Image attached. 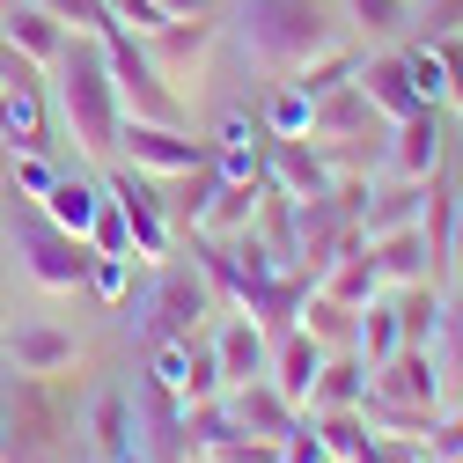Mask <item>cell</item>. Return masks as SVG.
Returning <instances> with one entry per match:
<instances>
[{
  "label": "cell",
  "instance_id": "6da1fadb",
  "mask_svg": "<svg viewBox=\"0 0 463 463\" xmlns=\"http://www.w3.org/2000/svg\"><path fill=\"white\" fill-rule=\"evenodd\" d=\"M52 96H60V118L74 126V147L89 162H118L126 103H118V81H110V60H103V37L96 30H74L67 52L52 60Z\"/></svg>",
  "mask_w": 463,
  "mask_h": 463
},
{
  "label": "cell",
  "instance_id": "7a4b0ae2",
  "mask_svg": "<svg viewBox=\"0 0 463 463\" xmlns=\"http://www.w3.org/2000/svg\"><path fill=\"white\" fill-rule=\"evenodd\" d=\"M243 44H250L258 67L295 74V67L317 60V52L345 44V30L331 15V0H243Z\"/></svg>",
  "mask_w": 463,
  "mask_h": 463
},
{
  "label": "cell",
  "instance_id": "3957f363",
  "mask_svg": "<svg viewBox=\"0 0 463 463\" xmlns=\"http://www.w3.org/2000/svg\"><path fill=\"white\" fill-rule=\"evenodd\" d=\"M8 243H15L23 272H30L37 287H52V295L81 287V279H89V258H96V250H89V236H67L60 221H44V213H37V199H23V206H15Z\"/></svg>",
  "mask_w": 463,
  "mask_h": 463
},
{
  "label": "cell",
  "instance_id": "277c9868",
  "mask_svg": "<svg viewBox=\"0 0 463 463\" xmlns=\"http://www.w3.org/2000/svg\"><path fill=\"white\" fill-rule=\"evenodd\" d=\"M118 162L140 177H184V169L213 162V147L192 126H155V118H126L118 126Z\"/></svg>",
  "mask_w": 463,
  "mask_h": 463
},
{
  "label": "cell",
  "instance_id": "5b68a950",
  "mask_svg": "<svg viewBox=\"0 0 463 463\" xmlns=\"http://www.w3.org/2000/svg\"><path fill=\"white\" fill-rule=\"evenodd\" d=\"M206 309H213V279H206L199 265H162L140 331H147V345H162V338H192Z\"/></svg>",
  "mask_w": 463,
  "mask_h": 463
},
{
  "label": "cell",
  "instance_id": "8992f818",
  "mask_svg": "<svg viewBox=\"0 0 463 463\" xmlns=\"http://www.w3.org/2000/svg\"><path fill=\"white\" fill-rule=\"evenodd\" d=\"M258 169H265V184L279 199H331L338 192V169H331L324 140H309V133H287V140L265 133V162Z\"/></svg>",
  "mask_w": 463,
  "mask_h": 463
},
{
  "label": "cell",
  "instance_id": "52a82bcc",
  "mask_svg": "<svg viewBox=\"0 0 463 463\" xmlns=\"http://www.w3.org/2000/svg\"><path fill=\"white\" fill-rule=\"evenodd\" d=\"M103 192L118 199V213H126V228H133V258H140V265H162L177 228H169V213H162L155 177H140V169H110V177H103Z\"/></svg>",
  "mask_w": 463,
  "mask_h": 463
},
{
  "label": "cell",
  "instance_id": "ba28073f",
  "mask_svg": "<svg viewBox=\"0 0 463 463\" xmlns=\"http://www.w3.org/2000/svg\"><path fill=\"white\" fill-rule=\"evenodd\" d=\"M449 155V126H441V110H412V118H397L390 140H383V177H404V184H420L434 177Z\"/></svg>",
  "mask_w": 463,
  "mask_h": 463
},
{
  "label": "cell",
  "instance_id": "9c48e42d",
  "mask_svg": "<svg viewBox=\"0 0 463 463\" xmlns=\"http://www.w3.org/2000/svg\"><path fill=\"white\" fill-rule=\"evenodd\" d=\"M221 404H228V420H236L243 434H265V441H279L287 427L302 420V404L287 397V390H279L272 375H250V383H228V390H221Z\"/></svg>",
  "mask_w": 463,
  "mask_h": 463
},
{
  "label": "cell",
  "instance_id": "30bf717a",
  "mask_svg": "<svg viewBox=\"0 0 463 463\" xmlns=\"http://www.w3.org/2000/svg\"><path fill=\"white\" fill-rule=\"evenodd\" d=\"M375 103L361 96V81H338V89H324L317 103H309V140H324V147H354V140H375Z\"/></svg>",
  "mask_w": 463,
  "mask_h": 463
},
{
  "label": "cell",
  "instance_id": "8fae6325",
  "mask_svg": "<svg viewBox=\"0 0 463 463\" xmlns=\"http://www.w3.org/2000/svg\"><path fill=\"white\" fill-rule=\"evenodd\" d=\"M368 397H390V404H434L441 412V375H434V354L427 345H397L390 361L368 368Z\"/></svg>",
  "mask_w": 463,
  "mask_h": 463
},
{
  "label": "cell",
  "instance_id": "7c38bea8",
  "mask_svg": "<svg viewBox=\"0 0 463 463\" xmlns=\"http://www.w3.org/2000/svg\"><path fill=\"white\" fill-rule=\"evenodd\" d=\"M354 81H361V96L375 103V118H383V126L412 118V110H434V103H420L412 67H404V52H375V60H361V67H354Z\"/></svg>",
  "mask_w": 463,
  "mask_h": 463
},
{
  "label": "cell",
  "instance_id": "4fadbf2b",
  "mask_svg": "<svg viewBox=\"0 0 463 463\" xmlns=\"http://www.w3.org/2000/svg\"><path fill=\"white\" fill-rule=\"evenodd\" d=\"M0 354L15 361V375H60V368H74V331H60V324H0Z\"/></svg>",
  "mask_w": 463,
  "mask_h": 463
},
{
  "label": "cell",
  "instance_id": "5bb4252c",
  "mask_svg": "<svg viewBox=\"0 0 463 463\" xmlns=\"http://www.w3.org/2000/svg\"><path fill=\"white\" fill-rule=\"evenodd\" d=\"M67 37H74V30L52 15L44 0H15V8H0V44H15L23 60H37V67H52V60H60V52H67Z\"/></svg>",
  "mask_w": 463,
  "mask_h": 463
},
{
  "label": "cell",
  "instance_id": "9a60e30c",
  "mask_svg": "<svg viewBox=\"0 0 463 463\" xmlns=\"http://www.w3.org/2000/svg\"><path fill=\"white\" fill-rule=\"evenodd\" d=\"M317 295H331V302H345V309H361V302H375L383 295V265H375V250H368V236H354V243H345L317 279Z\"/></svg>",
  "mask_w": 463,
  "mask_h": 463
},
{
  "label": "cell",
  "instance_id": "2e32d148",
  "mask_svg": "<svg viewBox=\"0 0 463 463\" xmlns=\"http://www.w3.org/2000/svg\"><path fill=\"white\" fill-rule=\"evenodd\" d=\"M213 361H221V390L228 383H250V375H265V361H272V331L258 324V317H228L221 324V338H213Z\"/></svg>",
  "mask_w": 463,
  "mask_h": 463
},
{
  "label": "cell",
  "instance_id": "e0dca14e",
  "mask_svg": "<svg viewBox=\"0 0 463 463\" xmlns=\"http://www.w3.org/2000/svg\"><path fill=\"white\" fill-rule=\"evenodd\" d=\"M258 206H265V177H213V199L199 213V236H243V228H258Z\"/></svg>",
  "mask_w": 463,
  "mask_h": 463
},
{
  "label": "cell",
  "instance_id": "ac0fdd59",
  "mask_svg": "<svg viewBox=\"0 0 463 463\" xmlns=\"http://www.w3.org/2000/svg\"><path fill=\"white\" fill-rule=\"evenodd\" d=\"M434 375H441V412L463 404V287H441V331H434Z\"/></svg>",
  "mask_w": 463,
  "mask_h": 463
},
{
  "label": "cell",
  "instance_id": "d6986e66",
  "mask_svg": "<svg viewBox=\"0 0 463 463\" xmlns=\"http://www.w3.org/2000/svg\"><path fill=\"white\" fill-rule=\"evenodd\" d=\"M317 368H324V345L302 331V324H287V331H272V361H265V375L287 390V397H309V383H317Z\"/></svg>",
  "mask_w": 463,
  "mask_h": 463
},
{
  "label": "cell",
  "instance_id": "ffe728a7",
  "mask_svg": "<svg viewBox=\"0 0 463 463\" xmlns=\"http://www.w3.org/2000/svg\"><path fill=\"white\" fill-rule=\"evenodd\" d=\"M361 397H368V361L345 345V354H324V368H317V383L302 397V412H345V404H361Z\"/></svg>",
  "mask_w": 463,
  "mask_h": 463
},
{
  "label": "cell",
  "instance_id": "44dd1931",
  "mask_svg": "<svg viewBox=\"0 0 463 463\" xmlns=\"http://www.w3.org/2000/svg\"><path fill=\"white\" fill-rule=\"evenodd\" d=\"M456 199H463V192L434 169V177H427V206H420V236H427L434 279H449V272H456Z\"/></svg>",
  "mask_w": 463,
  "mask_h": 463
},
{
  "label": "cell",
  "instance_id": "7402d4cb",
  "mask_svg": "<svg viewBox=\"0 0 463 463\" xmlns=\"http://www.w3.org/2000/svg\"><path fill=\"white\" fill-rule=\"evenodd\" d=\"M96 206H103V177H74V169H60L52 192L37 199V213L60 221L67 236H89V228H96Z\"/></svg>",
  "mask_w": 463,
  "mask_h": 463
},
{
  "label": "cell",
  "instance_id": "603a6c76",
  "mask_svg": "<svg viewBox=\"0 0 463 463\" xmlns=\"http://www.w3.org/2000/svg\"><path fill=\"white\" fill-rule=\"evenodd\" d=\"M375 265H383V287H412V279H434V258H427V236H420V221L412 228H390V236H368ZM441 287V279H434Z\"/></svg>",
  "mask_w": 463,
  "mask_h": 463
},
{
  "label": "cell",
  "instance_id": "cb8c5ba5",
  "mask_svg": "<svg viewBox=\"0 0 463 463\" xmlns=\"http://www.w3.org/2000/svg\"><path fill=\"white\" fill-rule=\"evenodd\" d=\"M89 441H96V456H110V463L140 449V412H133L126 390H103V397L89 404Z\"/></svg>",
  "mask_w": 463,
  "mask_h": 463
},
{
  "label": "cell",
  "instance_id": "d4e9b609",
  "mask_svg": "<svg viewBox=\"0 0 463 463\" xmlns=\"http://www.w3.org/2000/svg\"><path fill=\"white\" fill-rule=\"evenodd\" d=\"M295 324L324 345V354H345V345H354V324H361V309H345V302H331V295H302V309H295Z\"/></svg>",
  "mask_w": 463,
  "mask_h": 463
},
{
  "label": "cell",
  "instance_id": "484cf974",
  "mask_svg": "<svg viewBox=\"0 0 463 463\" xmlns=\"http://www.w3.org/2000/svg\"><path fill=\"white\" fill-rule=\"evenodd\" d=\"M397 345H404V331H397V295L383 287L375 302H361V324H354V354L375 368V361H390V354H397Z\"/></svg>",
  "mask_w": 463,
  "mask_h": 463
},
{
  "label": "cell",
  "instance_id": "4316f807",
  "mask_svg": "<svg viewBox=\"0 0 463 463\" xmlns=\"http://www.w3.org/2000/svg\"><path fill=\"white\" fill-rule=\"evenodd\" d=\"M390 295H397L404 345H434V331H441V287L434 279H412V287H390Z\"/></svg>",
  "mask_w": 463,
  "mask_h": 463
},
{
  "label": "cell",
  "instance_id": "83f0119b",
  "mask_svg": "<svg viewBox=\"0 0 463 463\" xmlns=\"http://www.w3.org/2000/svg\"><path fill=\"white\" fill-rule=\"evenodd\" d=\"M361 420L368 434H397V441H427L434 434V404H390V397H361Z\"/></svg>",
  "mask_w": 463,
  "mask_h": 463
},
{
  "label": "cell",
  "instance_id": "f1b7e54d",
  "mask_svg": "<svg viewBox=\"0 0 463 463\" xmlns=\"http://www.w3.org/2000/svg\"><path fill=\"white\" fill-rule=\"evenodd\" d=\"M345 15H354L368 37H383V44L412 37V0H345Z\"/></svg>",
  "mask_w": 463,
  "mask_h": 463
},
{
  "label": "cell",
  "instance_id": "f546056e",
  "mask_svg": "<svg viewBox=\"0 0 463 463\" xmlns=\"http://www.w3.org/2000/svg\"><path fill=\"white\" fill-rule=\"evenodd\" d=\"M258 118H265V133L272 140H287V133H309V96L295 89V81H272V96H265V110H258Z\"/></svg>",
  "mask_w": 463,
  "mask_h": 463
},
{
  "label": "cell",
  "instance_id": "4dcf8cb0",
  "mask_svg": "<svg viewBox=\"0 0 463 463\" xmlns=\"http://www.w3.org/2000/svg\"><path fill=\"white\" fill-rule=\"evenodd\" d=\"M192 463H279V441H265V434H243V427H228V434H213Z\"/></svg>",
  "mask_w": 463,
  "mask_h": 463
},
{
  "label": "cell",
  "instance_id": "1f68e13d",
  "mask_svg": "<svg viewBox=\"0 0 463 463\" xmlns=\"http://www.w3.org/2000/svg\"><path fill=\"white\" fill-rule=\"evenodd\" d=\"M309 427L324 434V449H331L338 463H354V456H361V441H368V420H361V404H345V412H309Z\"/></svg>",
  "mask_w": 463,
  "mask_h": 463
},
{
  "label": "cell",
  "instance_id": "d6a6232c",
  "mask_svg": "<svg viewBox=\"0 0 463 463\" xmlns=\"http://www.w3.org/2000/svg\"><path fill=\"white\" fill-rule=\"evenodd\" d=\"M52 177H60V162H52L44 147H15V169H8V192L15 199H44Z\"/></svg>",
  "mask_w": 463,
  "mask_h": 463
},
{
  "label": "cell",
  "instance_id": "836d02e7",
  "mask_svg": "<svg viewBox=\"0 0 463 463\" xmlns=\"http://www.w3.org/2000/svg\"><path fill=\"white\" fill-rule=\"evenodd\" d=\"M133 265H140V258H103V250H96L81 287H89L96 302H126V295H133Z\"/></svg>",
  "mask_w": 463,
  "mask_h": 463
},
{
  "label": "cell",
  "instance_id": "e575fe53",
  "mask_svg": "<svg viewBox=\"0 0 463 463\" xmlns=\"http://www.w3.org/2000/svg\"><path fill=\"white\" fill-rule=\"evenodd\" d=\"M404 67H412V89H420V103H449V74H441V60H434V44L420 37V44H404Z\"/></svg>",
  "mask_w": 463,
  "mask_h": 463
},
{
  "label": "cell",
  "instance_id": "d590c367",
  "mask_svg": "<svg viewBox=\"0 0 463 463\" xmlns=\"http://www.w3.org/2000/svg\"><path fill=\"white\" fill-rule=\"evenodd\" d=\"M89 250H103V258H133V228H126V213H118V199H110V192H103V206H96Z\"/></svg>",
  "mask_w": 463,
  "mask_h": 463
},
{
  "label": "cell",
  "instance_id": "8d00e7d4",
  "mask_svg": "<svg viewBox=\"0 0 463 463\" xmlns=\"http://www.w3.org/2000/svg\"><path fill=\"white\" fill-rule=\"evenodd\" d=\"M103 8H110V23H118V30H133V37H155V30L169 23V8H162V0H103Z\"/></svg>",
  "mask_w": 463,
  "mask_h": 463
},
{
  "label": "cell",
  "instance_id": "74e56055",
  "mask_svg": "<svg viewBox=\"0 0 463 463\" xmlns=\"http://www.w3.org/2000/svg\"><path fill=\"white\" fill-rule=\"evenodd\" d=\"M463 30V0H412V37H449Z\"/></svg>",
  "mask_w": 463,
  "mask_h": 463
},
{
  "label": "cell",
  "instance_id": "f35d334b",
  "mask_svg": "<svg viewBox=\"0 0 463 463\" xmlns=\"http://www.w3.org/2000/svg\"><path fill=\"white\" fill-rule=\"evenodd\" d=\"M354 463H434V456H427V441H397V434H368Z\"/></svg>",
  "mask_w": 463,
  "mask_h": 463
},
{
  "label": "cell",
  "instance_id": "ab89813d",
  "mask_svg": "<svg viewBox=\"0 0 463 463\" xmlns=\"http://www.w3.org/2000/svg\"><path fill=\"white\" fill-rule=\"evenodd\" d=\"M434 44V60H441V74H449V103L463 110V30H449V37H427Z\"/></svg>",
  "mask_w": 463,
  "mask_h": 463
},
{
  "label": "cell",
  "instance_id": "60d3db41",
  "mask_svg": "<svg viewBox=\"0 0 463 463\" xmlns=\"http://www.w3.org/2000/svg\"><path fill=\"white\" fill-rule=\"evenodd\" d=\"M44 8L60 15L67 30H110V8H103V0H44Z\"/></svg>",
  "mask_w": 463,
  "mask_h": 463
},
{
  "label": "cell",
  "instance_id": "b9f144b4",
  "mask_svg": "<svg viewBox=\"0 0 463 463\" xmlns=\"http://www.w3.org/2000/svg\"><path fill=\"white\" fill-rule=\"evenodd\" d=\"M0 89H44V67L23 60L15 44H0Z\"/></svg>",
  "mask_w": 463,
  "mask_h": 463
},
{
  "label": "cell",
  "instance_id": "7bdbcfd3",
  "mask_svg": "<svg viewBox=\"0 0 463 463\" xmlns=\"http://www.w3.org/2000/svg\"><path fill=\"white\" fill-rule=\"evenodd\" d=\"M169 15H213V0H162Z\"/></svg>",
  "mask_w": 463,
  "mask_h": 463
},
{
  "label": "cell",
  "instance_id": "ee69618b",
  "mask_svg": "<svg viewBox=\"0 0 463 463\" xmlns=\"http://www.w3.org/2000/svg\"><path fill=\"white\" fill-rule=\"evenodd\" d=\"M8 169H15V147H0V192H8Z\"/></svg>",
  "mask_w": 463,
  "mask_h": 463
},
{
  "label": "cell",
  "instance_id": "f6af8a7d",
  "mask_svg": "<svg viewBox=\"0 0 463 463\" xmlns=\"http://www.w3.org/2000/svg\"><path fill=\"white\" fill-rule=\"evenodd\" d=\"M456 265H463V199H456Z\"/></svg>",
  "mask_w": 463,
  "mask_h": 463
},
{
  "label": "cell",
  "instance_id": "bcb514c9",
  "mask_svg": "<svg viewBox=\"0 0 463 463\" xmlns=\"http://www.w3.org/2000/svg\"><path fill=\"white\" fill-rule=\"evenodd\" d=\"M0 236H8V213H0Z\"/></svg>",
  "mask_w": 463,
  "mask_h": 463
},
{
  "label": "cell",
  "instance_id": "7dc6e473",
  "mask_svg": "<svg viewBox=\"0 0 463 463\" xmlns=\"http://www.w3.org/2000/svg\"><path fill=\"white\" fill-rule=\"evenodd\" d=\"M0 8H15V0H0Z\"/></svg>",
  "mask_w": 463,
  "mask_h": 463
},
{
  "label": "cell",
  "instance_id": "c3c4849f",
  "mask_svg": "<svg viewBox=\"0 0 463 463\" xmlns=\"http://www.w3.org/2000/svg\"><path fill=\"white\" fill-rule=\"evenodd\" d=\"M96 463H110V456H96Z\"/></svg>",
  "mask_w": 463,
  "mask_h": 463
},
{
  "label": "cell",
  "instance_id": "681fc988",
  "mask_svg": "<svg viewBox=\"0 0 463 463\" xmlns=\"http://www.w3.org/2000/svg\"><path fill=\"white\" fill-rule=\"evenodd\" d=\"M0 279H8V272H0Z\"/></svg>",
  "mask_w": 463,
  "mask_h": 463
}]
</instances>
